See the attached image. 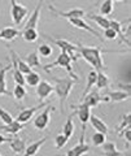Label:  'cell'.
<instances>
[{"label":"cell","instance_id":"7bdbcfd3","mask_svg":"<svg viewBox=\"0 0 131 156\" xmlns=\"http://www.w3.org/2000/svg\"><path fill=\"white\" fill-rule=\"evenodd\" d=\"M0 155H2V154H0Z\"/></svg>","mask_w":131,"mask_h":156},{"label":"cell","instance_id":"ba28073f","mask_svg":"<svg viewBox=\"0 0 131 156\" xmlns=\"http://www.w3.org/2000/svg\"><path fill=\"white\" fill-rule=\"evenodd\" d=\"M84 135H86V128H82V133H81V138H79L78 144L74 146L73 148H70L69 151H67L66 152L67 156H82L83 154L88 152L90 151V144L86 143Z\"/></svg>","mask_w":131,"mask_h":156},{"label":"cell","instance_id":"30bf717a","mask_svg":"<svg viewBox=\"0 0 131 156\" xmlns=\"http://www.w3.org/2000/svg\"><path fill=\"white\" fill-rule=\"evenodd\" d=\"M48 9H50V12H52L55 16L62 17V18H67V20L79 18V17H83L86 14L83 9H81V8H74V9H70V11H67V12H61V11H59V9H56L55 7L48 5Z\"/></svg>","mask_w":131,"mask_h":156},{"label":"cell","instance_id":"f35d334b","mask_svg":"<svg viewBox=\"0 0 131 156\" xmlns=\"http://www.w3.org/2000/svg\"><path fill=\"white\" fill-rule=\"evenodd\" d=\"M104 39H108V41H114L117 39V33H115L110 26L104 29Z\"/></svg>","mask_w":131,"mask_h":156},{"label":"cell","instance_id":"b9f144b4","mask_svg":"<svg viewBox=\"0 0 131 156\" xmlns=\"http://www.w3.org/2000/svg\"><path fill=\"white\" fill-rule=\"evenodd\" d=\"M110 2H113V3H115V2H123V0H110Z\"/></svg>","mask_w":131,"mask_h":156},{"label":"cell","instance_id":"603a6c76","mask_svg":"<svg viewBox=\"0 0 131 156\" xmlns=\"http://www.w3.org/2000/svg\"><path fill=\"white\" fill-rule=\"evenodd\" d=\"M11 64H8L7 66H3L0 69V95H11V92L7 89V82H5V76L7 72L11 69Z\"/></svg>","mask_w":131,"mask_h":156},{"label":"cell","instance_id":"9a60e30c","mask_svg":"<svg viewBox=\"0 0 131 156\" xmlns=\"http://www.w3.org/2000/svg\"><path fill=\"white\" fill-rule=\"evenodd\" d=\"M21 35V30H18L17 27H4L0 30V41L5 42H13L14 39H17Z\"/></svg>","mask_w":131,"mask_h":156},{"label":"cell","instance_id":"7c38bea8","mask_svg":"<svg viewBox=\"0 0 131 156\" xmlns=\"http://www.w3.org/2000/svg\"><path fill=\"white\" fill-rule=\"evenodd\" d=\"M35 87H36V96L39 100L47 99V98L53 92V85H51L50 82H47V81L40 80V82Z\"/></svg>","mask_w":131,"mask_h":156},{"label":"cell","instance_id":"2e32d148","mask_svg":"<svg viewBox=\"0 0 131 156\" xmlns=\"http://www.w3.org/2000/svg\"><path fill=\"white\" fill-rule=\"evenodd\" d=\"M109 26L117 33V37L121 38V43H126L127 46H130L129 39L125 35V23L117 21V20H109Z\"/></svg>","mask_w":131,"mask_h":156},{"label":"cell","instance_id":"3957f363","mask_svg":"<svg viewBox=\"0 0 131 156\" xmlns=\"http://www.w3.org/2000/svg\"><path fill=\"white\" fill-rule=\"evenodd\" d=\"M71 62H73V60H71V56L70 55H67L66 52H62L61 51V53L59 56H57V58H56V61L55 62H51V64H47L43 69H44L47 73H50V70L52 69V68H55V66H61V68H64V69L69 73V77H71L73 80H78V76L75 74L74 72H73V68H71Z\"/></svg>","mask_w":131,"mask_h":156},{"label":"cell","instance_id":"f1b7e54d","mask_svg":"<svg viewBox=\"0 0 131 156\" xmlns=\"http://www.w3.org/2000/svg\"><path fill=\"white\" fill-rule=\"evenodd\" d=\"M12 60V58H11ZM11 68H12V70H13V80H14V82L16 83H18V85H25V76L22 74V73L18 70V68H17V65H16V62H14V60H12V62H11Z\"/></svg>","mask_w":131,"mask_h":156},{"label":"cell","instance_id":"e0dca14e","mask_svg":"<svg viewBox=\"0 0 131 156\" xmlns=\"http://www.w3.org/2000/svg\"><path fill=\"white\" fill-rule=\"evenodd\" d=\"M90 124L91 126L94 128L96 131H100V133H104V134H108L109 133V128L108 125L104 122V120H101L100 117L95 116V115H91L90 116Z\"/></svg>","mask_w":131,"mask_h":156},{"label":"cell","instance_id":"83f0119b","mask_svg":"<svg viewBox=\"0 0 131 156\" xmlns=\"http://www.w3.org/2000/svg\"><path fill=\"white\" fill-rule=\"evenodd\" d=\"M25 61L27 62L30 68H39V66H42L40 60H39V53H38L36 51H33V52L29 53V55L26 56V58H25Z\"/></svg>","mask_w":131,"mask_h":156},{"label":"cell","instance_id":"8d00e7d4","mask_svg":"<svg viewBox=\"0 0 131 156\" xmlns=\"http://www.w3.org/2000/svg\"><path fill=\"white\" fill-rule=\"evenodd\" d=\"M67 140H69V138H66V136L64 135V134H59L55 138V146H56V148L57 150H61L62 147H64V146L67 143Z\"/></svg>","mask_w":131,"mask_h":156},{"label":"cell","instance_id":"9c48e42d","mask_svg":"<svg viewBox=\"0 0 131 156\" xmlns=\"http://www.w3.org/2000/svg\"><path fill=\"white\" fill-rule=\"evenodd\" d=\"M71 108L75 109L73 113L78 116L79 121L82 122V128H86V125H87V122H88V120H90V116H91V108L90 107H87L86 104H83V103H79L77 105L71 104Z\"/></svg>","mask_w":131,"mask_h":156},{"label":"cell","instance_id":"cb8c5ba5","mask_svg":"<svg viewBox=\"0 0 131 156\" xmlns=\"http://www.w3.org/2000/svg\"><path fill=\"white\" fill-rule=\"evenodd\" d=\"M101 151H103L104 155H108V156H122L123 152H121V151L115 147L113 142H105L101 144Z\"/></svg>","mask_w":131,"mask_h":156},{"label":"cell","instance_id":"484cf974","mask_svg":"<svg viewBox=\"0 0 131 156\" xmlns=\"http://www.w3.org/2000/svg\"><path fill=\"white\" fill-rule=\"evenodd\" d=\"M88 20H91V21H94L96 22L100 27H103V29H106V27H109V18L106 17V16H103V14H87L86 16Z\"/></svg>","mask_w":131,"mask_h":156},{"label":"cell","instance_id":"ab89813d","mask_svg":"<svg viewBox=\"0 0 131 156\" xmlns=\"http://www.w3.org/2000/svg\"><path fill=\"white\" fill-rule=\"evenodd\" d=\"M119 135H123V136H125L126 144H127V148H130V140H131V130H130V126L125 128V129L122 130V133H121Z\"/></svg>","mask_w":131,"mask_h":156},{"label":"cell","instance_id":"5bb4252c","mask_svg":"<svg viewBox=\"0 0 131 156\" xmlns=\"http://www.w3.org/2000/svg\"><path fill=\"white\" fill-rule=\"evenodd\" d=\"M23 128H25V124H22L14 119L11 124H4L3 126H0V131H4V133L11 135H17L20 131L23 130Z\"/></svg>","mask_w":131,"mask_h":156},{"label":"cell","instance_id":"ac0fdd59","mask_svg":"<svg viewBox=\"0 0 131 156\" xmlns=\"http://www.w3.org/2000/svg\"><path fill=\"white\" fill-rule=\"evenodd\" d=\"M8 142H9V146H11V148H12V151H13L14 154L23 155V151H25V148H26L25 140L14 135L13 138H9Z\"/></svg>","mask_w":131,"mask_h":156},{"label":"cell","instance_id":"4dcf8cb0","mask_svg":"<svg viewBox=\"0 0 131 156\" xmlns=\"http://www.w3.org/2000/svg\"><path fill=\"white\" fill-rule=\"evenodd\" d=\"M96 77H98V72H96V70H91L88 73V76H87V85H86V89L83 91V94H82V98H83L87 94V92H88L92 89V87L95 86V83H96Z\"/></svg>","mask_w":131,"mask_h":156},{"label":"cell","instance_id":"60d3db41","mask_svg":"<svg viewBox=\"0 0 131 156\" xmlns=\"http://www.w3.org/2000/svg\"><path fill=\"white\" fill-rule=\"evenodd\" d=\"M9 140V138H7V136H4V135H2L0 134V144H4V143H7Z\"/></svg>","mask_w":131,"mask_h":156},{"label":"cell","instance_id":"44dd1931","mask_svg":"<svg viewBox=\"0 0 131 156\" xmlns=\"http://www.w3.org/2000/svg\"><path fill=\"white\" fill-rule=\"evenodd\" d=\"M46 140H47V136H44V138H42L39 140H36V142H33L31 144H29L27 147L25 148V151H23V155H26V156L36 155L38 152H39V150L42 148V146L46 143Z\"/></svg>","mask_w":131,"mask_h":156},{"label":"cell","instance_id":"1f68e13d","mask_svg":"<svg viewBox=\"0 0 131 156\" xmlns=\"http://www.w3.org/2000/svg\"><path fill=\"white\" fill-rule=\"evenodd\" d=\"M26 94H27V92H26L25 86L16 83V86H14V89H13V92H12V95L14 96V99L18 100V101H22L23 99H25Z\"/></svg>","mask_w":131,"mask_h":156},{"label":"cell","instance_id":"52a82bcc","mask_svg":"<svg viewBox=\"0 0 131 156\" xmlns=\"http://www.w3.org/2000/svg\"><path fill=\"white\" fill-rule=\"evenodd\" d=\"M53 109L55 108L48 104L44 108V111L35 117V120H34V128H35L36 130H39V131L46 130L47 126L51 122V111H53Z\"/></svg>","mask_w":131,"mask_h":156},{"label":"cell","instance_id":"277c9868","mask_svg":"<svg viewBox=\"0 0 131 156\" xmlns=\"http://www.w3.org/2000/svg\"><path fill=\"white\" fill-rule=\"evenodd\" d=\"M43 37L46 39H48V41L51 43H53V44H56L57 47H60V50L62 52H66L67 55H70L73 62H77V60H78V57H79V53L77 52V47L73 44V43L66 41V39H55V38H51L48 35H44V34H43Z\"/></svg>","mask_w":131,"mask_h":156},{"label":"cell","instance_id":"d6a6232c","mask_svg":"<svg viewBox=\"0 0 131 156\" xmlns=\"http://www.w3.org/2000/svg\"><path fill=\"white\" fill-rule=\"evenodd\" d=\"M113 5H114L113 2L104 0L100 5V14H103V16H109V14H112V12H113Z\"/></svg>","mask_w":131,"mask_h":156},{"label":"cell","instance_id":"7402d4cb","mask_svg":"<svg viewBox=\"0 0 131 156\" xmlns=\"http://www.w3.org/2000/svg\"><path fill=\"white\" fill-rule=\"evenodd\" d=\"M98 72V77H96V89L98 90H103V89H108L110 85V78L104 73V70H96Z\"/></svg>","mask_w":131,"mask_h":156},{"label":"cell","instance_id":"4316f807","mask_svg":"<svg viewBox=\"0 0 131 156\" xmlns=\"http://www.w3.org/2000/svg\"><path fill=\"white\" fill-rule=\"evenodd\" d=\"M73 116H74V113H71L69 117L66 119V122L64 124V126H62V134H64L66 138L70 139V136L74 134V124H73Z\"/></svg>","mask_w":131,"mask_h":156},{"label":"cell","instance_id":"f546056e","mask_svg":"<svg viewBox=\"0 0 131 156\" xmlns=\"http://www.w3.org/2000/svg\"><path fill=\"white\" fill-rule=\"evenodd\" d=\"M40 82V76L36 72H29L27 74H25V83H27L29 86L35 87L38 83Z\"/></svg>","mask_w":131,"mask_h":156},{"label":"cell","instance_id":"4fadbf2b","mask_svg":"<svg viewBox=\"0 0 131 156\" xmlns=\"http://www.w3.org/2000/svg\"><path fill=\"white\" fill-rule=\"evenodd\" d=\"M43 107H46L44 103H42V104L36 105V107H33V108H25V109H22L20 113H18V116L16 117V120L20 121V122H22V124H26V122H29V121L33 119V116L36 113L38 109L43 108Z\"/></svg>","mask_w":131,"mask_h":156},{"label":"cell","instance_id":"d4e9b609","mask_svg":"<svg viewBox=\"0 0 131 156\" xmlns=\"http://www.w3.org/2000/svg\"><path fill=\"white\" fill-rule=\"evenodd\" d=\"M21 37L25 39L26 42H36L39 38V33H38L36 27H29V29H22L21 30Z\"/></svg>","mask_w":131,"mask_h":156},{"label":"cell","instance_id":"6da1fadb","mask_svg":"<svg viewBox=\"0 0 131 156\" xmlns=\"http://www.w3.org/2000/svg\"><path fill=\"white\" fill-rule=\"evenodd\" d=\"M77 52L79 53V57H82L84 61L95 68V70H104V61H103V50L99 47H91V46H83L78 43L75 46Z\"/></svg>","mask_w":131,"mask_h":156},{"label":"cell","instance_id":"8fae6325","mask_svg":"<svg viewBox=\"0 0 131 156\" xmlns=\"http://www.w3.org/2000/svg\"><path fill=\"white\" fill-rule=\"evenodd\" d=\"M69 22H70V25H73L74 27H77V29H82V30H86L87 33L92 34V35H95L96 38L99 39V41L104 42V38L101 37V34H99L98 31L95 30L94 27H91V26L88 25V23L84 22V21H83V18H82V17H79V18H70V20H69Z\"/></svg>","mask_w":131,"mask_h":156},{"label":"cell","instance_id":"ffe728a7","mask_svg":"<svg viewBox=\"0 0 131 156\" xmlns=\"http://www.w3.org/2000/svg\"><path fill=\"white\" fill-rule=\"evenodd\" d=\"M106 96L109 98V101H125L130 98V91H123V90H114L109 91Z\"/></svg>","mask_w":131,"mask_h":156},{"label":"cell","instance_id":"8992f818","mask_svg":"<svg viewBox=\"0 0 131 156\" xmlns=\"http://www.w3.org/2000/svg\"><path fill=\"white\" fill-rule=\"evenodd\" d=\"M27 14H29V9L25 5L17 3L16 0H11V17L14 25H20Z\"/></svg>","mask_w":131,"mask_h":156},{"label":"cell","instance_id":"7a4b0ae2","mask_svg":"<svg viewBox=\"0 0 131 156\" xmlns=\"http://www.w3.org/2000/svg\"><path fill=\"white\" fill-rule=\"evenodd\" d=\"M52 81L55 82L53 91L56 92V95L60 100V111H61V113H64L65 112V103L67 100V96H69L70 91L73 90L74 81H73L71 77H62V78L52 77Z\"/></svg>","mask_w":131,"mask_h":156},{"label":"cell","instance_id":"5b68a950","mask_svg":"<svg viewBox=\"0 0 131 156\" xmlns=\"http://www.w3.org/2000/svg\"><path fill=\"white\" fill-rule=\"evenodd\" d=\"M101 101H105V103H108L109 101V98L106 95H100V92L98 89H92L87 92V94L82 98V101L81 103L86 104L87 107H90V108H95V107H98Z\"/></svg>","mask_w":131,"mask_h":156},{"label":"cell","instance_id":"d6986e66","mask_svg":"<svg viewBox=\"0 0 131 156\" xmlns=\"http://www.w3.org/2000/svg\"><path fill=\"white\" fill-rule=\"evenodd\" d=\"M44 0H39L36 4L35 9H34V12L31 13L30 18L27 20V22L25 23V26H23V29H29V27H36L38 25V21H39V16H40V7Z\"/></svg>","mask_w":131,"mask_h":156},{"label":"cell","instance_id":"d590c367","mask_svg":"<svg viewBox=\"0 0 131 156\" xmlns=\"http://www.w3.org/2000/svg\"><path fill=\"white\" fill-rule=\"evenodd\" d=\"M13 120H14V119L12 117V115L9 113V112H7L4 108H2V107H0V121H2L3 124H11Z\"/></svg>","mask_w":131,"mask_h":156},{"label":"cell","instance_id":"e575fe53","mask_svg":"<svg viewBox=\"0 0 131 156\" xmlns=\"http://www.w3.org/2000/svg\"><path fill=\"white\" fill-rule=\"evenodd\" d=\"M105 140H106V134H104V133L96 131V133L92 135V144H94L95 147H100Z\"/></svg>","mask_w":131,"mask_h":156},{"label":"cell","instance_id":"836d02e7","mask_svg":"<svg viewBox=\"0 0 131 156\" xmlns=\"http://www.w3.org/2000/svg\"><path fill=\"white\" fill-rule=\"evenodd\" d=\"M36 52L43 57H50L53 53V48L50 44H47V43H43V44L38 46V51Z\"/></svg>","mask_w":131,"mask_h":156},{"label":"cell","instance_id":"74e56055","mask_svg":"<svg viewBox=\"0 0 131 156\" xmlns=\"http://www.w3.org/2000/svg\"><path fill=\"white\" fill-rule=\"evenodd\" d=\"M131 115L130 113H126L125 116H123V119H122V121H121V124H119V126L117 128V133L118 134H121L122 133V130L125 129V128H127V126H130V122H131Z\"/></svg>","mask_w":131,"mask_h":156}]
</instances>
